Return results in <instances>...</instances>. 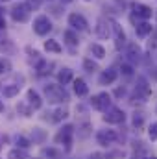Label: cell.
Returning a JSON list of instances; mask_svg holds the SVG:
<instances>
[{"label":"cell","mask_w":157,"mask_h":159,"mask_svg":"<svg viewBox=\"0 0 157 159\" xmlns=\"http://www.w3.org/2000/svg\"><path fill=\"white\" fill-rule=\"evenodd\" d=\"M67 109H57L56 113H54V117H52V120L54 122H59V120H63V119H67Z\"/></svg>","instance_id":"22"},{"label":"cell","mask_w":157,"mask_h":159,"mask_svg":"<svg viewBox=\"0 0 157 159\" xmlns=\"http://www.w3.org/2000/svg\"><path fill=\"white\" fill-rule=\"evenodd\" d=\"M74 93L78 94V96H85L87 93H89V87H87V83L83 81V80H74Z\"/></svg>","instance_id":"14"},{"label":"cell","mask_w":157,"mask_h":159,"mask_svg":"<svg viewBox=\"0 0 157 159\" xmlns=\"http://www.w3.org/2000/svg\"><path fill=\"white\" fill-rule=\"evenodd\" d=\"M7 159H32V157H30L24 150H20V148H13V150H9Z\"/></svg>","instance_id":"16"},{"label":"cell","mask_w":157,"mask_h":159,"mask_svg":"<svg viewBox=\"0 0 157 159\" xmlns=\"http://www.w3.org/2000/svg\"><path fill=\"white\" fill-rule=\"evenodd\" d=\"M63 2H70V0H63Z\"/></svg>","instance_id":"34"},{"label":"cell","mask_w":157,"mask_h":159,"mask_svg":"<svg viewBox=\"0 0 157 159\" xmlns=\"http://www.w3.org/2000/svg\"><path fill=\"white\" fill-rule=\"evenodd\" d=\"M117 133L113 131V129H102V131H98V135H96V139H98V144H102V146H107V144H113L115 141H117Z\"/></svg>","instance_id":"5"},{"label":"cell","mask_w":157,"mask_h":159,"mask_svg":"<svg viewBox=\"0 0 157 159\" xmlns=\"http://www.w3.org/2000/svg\"><path fill=\"white\" fill-rule=\"evenodd\" d=\"M26 98H28V104H30V107H32V111L34 109H41V106H43V102H41V96L34 91V89H30L28 93H26Z\"/></svg>","instance_id":"10"},{"label":"cell","mask_w":157,"mask_h":159,"mask_svg":"<svg viewBox=\"0 0 157 159\" xmlns=\"http://www.w3.org/2000/svg\"><path fill=\"white\" fill-rule=\"evenodd\" d=\"M69 24L74 28V30H79V32H83V30H87V20L81 17V15H78V13H72L70 17H69Z\"/></svg>","instance_id":"7"},{"label":"cell","mask_w":157,"mask_h":159,"mask_svg":"<svg viewBox=\"0 0 157 159\" xmlns=\"http://www.w3.org/2000/svg\"><path fill=\"white\" fill-rule=\"evenodd\" d=\"M6 28V19H4V9L0 7V30Z\"/></svg>","instance_id":"28"},{"label":"cell","mask_w":157,"mask_h":159,"mask_svg":"<svg viewBox=\"0 0 157 159\" xmlns=\"http://www.w3.org/2000/svg\"><path fill=\"white\" fill-rule=\"evenodd\" d=\"M83 65H85V69H89V70H94V69H96V65H94V63H91L89 59H85V61H83Z\"/></svg>","instance_id":"27"},{"label":"cell","mask_w":157,"mask_h":159,"mask_svg":"<svg viewBox=\"0 0 157 159\" xmlns=\"http://www.w3.org/2000/svg\"><path fill=\"white\" fill-rule=\"evenodd\" d=\"M91 106H92L94 109H98V111H107L109 106H111V96H109L107 93H100V94L92 96Z\"/></svg>","instance_id":"3"},{"label":"cell","mask_w":157,"mask_h":159,"mask_svg":"<svg viewBox=\"0 0 157 159\" xmlns=\"http://www.w3.org/2000/svg\"><path fill=\"white\" fill-rule=\"evenodd\" d=\"M148 34H152V24L142 22V24L137 26V37H146Z\"/></svg>","instance_id":"17"},{"label":"cell","mask_w":157,"mask_h":159,"mask_svg":"<svg viewBox=\"0 0 157 159\" xmlns=\"http://www.w3.org/2000/svg\"><path fill=\"white\" fill-rule=\"evenodd\" d=\"M26 6H28L30 9H32V7H37V6H39V0H28Z\"/></svg>","instance_id":"30"},{"label":"cell","mask_w":157,"mask_h":159,"mask_svg":"<svg viewBox=\"0 0 157 159\" xmlns=\"http://www.w3.org/2000/svg\"><path fill=\"white\" fill-rule=\"evenodd\" d=\"M17 144H19V148H20V150H24V148H28V146H30V141H28L26 137H22V135H20V137H17Z\"/></svg>","instance_id":"24"},{"label":"cell","mask_w":157,"mask_h":159,"mask_svg":"<svg viewBox=\"0 0 157 159\" xmlns=\"http://www.w3.org/2000/svg\"><path fill=\"white\" fill-rule=\"evenodd\" d=\"M44 94H46V100L52 102V104L69 100L67 91H65L61 85H56V83H48V85H44Z\"/></svg>","instance_id":"1"},{"label":"cell","mask_w":157,"mask_h":159,"mask_svg":"<svg viewBox=\"0 0 157 159\" xmlns=\"http://www.w3.org/2000/svg\"><path fill=\"white\" fill-rule=\"evenodd\" d=\"M30 7L26 6V4H17V6H13V9H11V17H13V20H17V22H26L28 19H30Z\"/></svg>","instance_id":"4"},{"label":"cell","mask_w":157,"mask_h":159,"mask_svg":"<svg viewBox=\"0 0 157 159\" xmlns=\"http://www.w3.org/2000/svg\"><path fill=\"white\" fill-rule=\"evenodd\" d=\"M91 52H92L98 59H102V57L105 56V50H104V46H100V44H92V46H91Z\"/></svg>","instance_id":"20"},{"label":"cell","mask_w":157,"mask_h":159,"mask_svg":"<svg viewBox=\"0 0 157 159\" xmlns=\"http://www.w3.org/2000/svg\"><path fill=\"white\" fill-rule=\"evenodd\" d=\"M111 30L115 32V39H117V48H122V44L126 43V35H124V32H122V26L118 24V22H111Z\"/></svg>","instance_id":"12"},{"label":"cell","mask_w":157,"mask_h":159,"mask_svg":"<svg viewBox=\"0 0 157 159\" xmlns=\"http://www.w3.org/2000/svg\"><path fill=\"white\" fill-rule=\"evenodd\" d=\"M44 50H46V52H54V54H59L63 48H61V44H59L57 41L48 39V41H44Z\"/></svg>","instance_id":"15"},{"label":"cell","mask_w":157,"mask_h":159,"mask_svg":"<svg viewBox=\"0 0 157 159\" xmlns=\"http://www.w3.org/2000/svg\"><path fill=\"white\" fill-rule=\"evenodd\" d=\"M7 69H9V63H7V61H4V59H0V74H4Z\"/></svg>","instance_id":"26"},{"label":"cell","mask_w":157,"mask_h":159,"mask_svg":"<svg viewBox=\"0 0 157 159\" xmlns=\"http://www.w3.org/2000/svg\"><path fill=\"white\" fill-rule=\"evenodd\" d=\"M50 67H52V63L43 61V63H39V67H37V72H39L41 76H44V74H48V72H50V70H48Z\"/></svg>","instance_id":"21"},{"label":"cell","mask_w":157,"mask_h":159,"mask_svg":"<svg viewBox=\"0 0 157 159\" xmlns=\"http://www.w3.org/2000/svg\"><path fill=\"white\" fill-rule=\"evenodd\" d=\"M133 124H135V126H141V124H142V117H141V115H139V117L135 115V119H133Z\"/></svg>","instance_id":"31"},{"label":"cell","mask_w":157,"mask_h":159,"mask_svg":"<svg viewBox=\"0 0 157 159\" xmlns=\"http://www.w3.org/2000/svg\"><path fill=\"white\" fill-rule=\"evenodd\" d=\"M146 159H155V157H146Z\"/></svg>","instance_id":"33"},{"label":"cell","mask_w":157,"mask_h":159,"mask_svg":"<svg viewBox=\"0 0 157 159\" xmlns=\"http://www.w3.org/2000/svg\"><path fill=\"white\" fill-rule=\"evenodd\" d=\"M155 78H157V70H155Z\"/></svg>","instance_id":"35"},{"label":"cell","mask_w":157,"mask_h":159,"mask_svg":"<svg viewBox=\"0 0 157 159\" xmlns=\"http://www.w3.org/2000/svg\"><path fill=\"white\" fill-rule=\"evenodd\" d=\"M133 11H135L137 17H141V19H144V20H148V19L152 17V7H148V6H144V4H133Z\"/></svg>","instance_id":"9"},{"label":"cell","mask_w":157,"mask_h":159,"mask_svg":"<svg viewBox=\"0 0 157 159\" xmlns=\"http://www.w3.org/2000/svg\"><path fill=\"white\" fill-rule=\"evenodd\" d=\"M72 129H74L72 126H65V128L56 135V141H57V143H63V144L69 148V146L72 144Z\"/></svg>","instance_id":"6"},{"label":"cell","mask_w":157,"mask_h":159,"mask_svg":"<svg viewBox=\"0 0 157 159\" xmlns=\"http://www.w3.org/2000/svg\"><path fill=\"white\" fill-rule=\"evenodd\" d=\"M122 72H124V74H128V76H129V74H131V72H133V69H131V67H129V65H122Z\"/></svg>","instance_id":"29"},{"label":"cell","mask_w":157,"mask_h":159,"mask_svg":"<svg viewBox=\"0 0 157 159\" xmlns=\"http://www.w3.org/2000/svg\"><path fill=\"white\" fill-rule=\"evenodd\" d=\"M2 111H4V104L0 102V113H2Z\"/></svg>","instance_id":"32"},{"label":"cell","mask_w":157,"mask_h":159,"mask_svg":"<svg viewBox=\"0 0 157 159\" xmlns=\"http://www.w3.org/2000/svg\"><path fill=\"white\" fill-rule=\"evenodd\" d=\"M19 91H20V85H9V87H4V96H6V98H11V96L19 94Z\"/></svg>","instance_id":"19"},{"label":"cell","mask_w":157,"mask_h":159,"mask_svg":"<svg viewBox=\"0 0 157 159\" xmlns=\"http://www.w3.org/2000/svg\"><path fill=\"white\" fill-rule=\"evenodd\" d=\"M94 32H96V35H98V37H102V39H107V37L111 35L109 24H107L104 19H100V20H98V26H96V30H94Z\"/></svg>","instance_id":"13"},{"label":"cell","mask_w":157,"mask_h":159,"mask_svg":"<svg viewBox=\"0 0 157 159\" xmlns=\"http://www.w3.org/2000/svg\"><path fill=\"white\" fill-rule=\"evenodd\" d=\"M63 35H65V39H67L69 44H76V43H78V37H76V35H74V32H70V30H67Z\"/></svg>","instance_id":"23"},{"label":"cell","mask_w":157,"mask_h":159,"mask_svg":"<svg viewBox=\"0 0 157 159\" xmlns=\"http://www.w3.org/2000/svg\"><path fill=\"white\" fill-rule=\"evenodd\" d=\"M52 30V22L46 15H39L35 20H34V32L37 35H46L48 32Z\"/></svg>","instance_id":"2"},{"label":"cell","mask_w":157,"mask_h":159,"mask_svg":"<svg viewBox=\"0 0 157 159\" xmlns=\"http://www.w3.org/2000/svg\"><path fill=\"white\" fill-rule=\"evenodd\" d=\"M117 76H118V72L115 70V69H107V70H104L102 74H100V83L102 85H109V83H113L115 80H117Z\"/></svg>","instance_id":"11"},{"label":"cell","mask_w":157,"mask_h":159,"mask_svg":"<svg viewBox=\"0 0 157 159\" xmlns=\"http://www.w3.org/2000/svg\"><path fill=\"white\" fill-rule=\"evenodd\" d=\"M57 80H59V83H63V85L69 83V81L72 80V70H70V69H63V70L57 74Z\"/></svg>","instance_id":"18"},{"label":"cell","mask_w":157,"mask_h":159,"mask_svg":"<svg viewBox=\"0 0 157 159\" xmlns=\"http://www.w3.org/2000/svg\"><path fill=\"white\" fill-rule=\"evenodd\" d=\"M150 139L152 141H157V122H154L150 126Z\"/></svg>","instance_id":"25"},{"label":"cell","mask_w":157,"mask_h":159,"mask_svg":"<svg viewBox=\"0 0 157 159\" xmlns=\"http://www.w3.org/2000/svg\"><path fill=\"white\" fill-rule=\"evenodd\" d=\"M124 111H120V109H117V107H113L105 117H104V120L105 122H109V124H120V122H124Z\"/></svg>","instance_id":"8"}]
</instances>
